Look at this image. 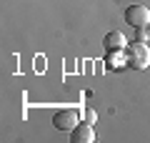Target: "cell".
I'll return each mask as SVG.
<instances>
[{
  "label": "cell",
  "instance_id": "cell-6",
  "mask_svg": "<svg viewBox=\"0 0 150 143\" xmlns=\"http://www.w3.org/2000/svg\"><path fill=\"white\" fill-rule=\"evenodd\" d=\"M108 65H110L112 70H120V65L128 63V55H125V50H108Z\"/></svg>",
  "mask_w": 150,
  "mask_h": 143
},
{
  "label": "cell",
  "instance_id": "cell-8",
  "mask_svg": "<svg viewBox=\"0 0 150 143\" xmlns=\"http://www.w3.org/2000/svg\"><path fill=\"white\" fill-rule=\"evenodd\" d=\"M148 38H150L148 28H135V40H140V43H148Z\"/></svg>",
  "mask_w": 150,
  "mask_h": 143
},
{
  "label": "cell",
  "instance_id": "cell-5",
  "mask_svg": "<svg viewBox=\"0 0 150 143\" xmlns=\"http://www.w3.org/2000/svg\"><path fill=\"white\" fill-rule=\"evenodd\" d=\"M103 45H105L108 50H125V48H128V40H125V35H123V33L112 30V33H108V35H105Z\"/></svg>",
  "mask_w": 150,
  "mask_h": 143
},
{
  "label": "cell",
  "instance_id": "cell-2",
  "mask_svg": "<svg viewBox=\"0 0 150 143\" xmlns=\"http://www.w3.org/2000/svg\"><path fill=\"white\" fill-rule=\"evenodd\" d=\"M80 113L73 111V108H63V111H58L53 116V128H58V131H73L78 123H80Z\"/></svg>",
  "mask_w": 150,
  "mask_h": 143
},
{
  "label": "cell",
  "instance_id": "cell-3",
  "mask_svg": "<svg viewBox=\"0 0 150 143\" xmlns=\"http://www.w3.org/2000/svg\"><path fill=\"white\" fill-rule=\"evenodd\" d=\"M125 23L133 28H148L150 25V8L145 5H130L125 10Z\"/></svg>",
  "mask_w": 150,
  "mask_h": 143
},
{
  "label": "cell",
  "instance_id": "cell-1",
  "mask_svg": "<svg viewBox=\"0 0 150 143\" xmlns=\"http://www.w3.org/2000/svg\"><path fill=\"white\" fill-rule=\"evenodd\" d=\"M125 55H128V65L135 68V70H145L150 65V48H148V43L135 40L133 45L125 48Z\"/></svg>",
  "mask_w": 150,
  "mask_h": 143
},
{
  "label": "cell",
  "instance_id": "cell-9",
  "mask_svg": "<svg viewBox=\"0 0 150 143\" xmlns=\"http://www.w3.org/2000/svg\"><path fill=\"white\" fill-rule=\"evenodd\" d=\"M148 33H150V25H148Z\"/></svg>",
  "mask_w": 150,
  "mask_h": 143
},
{
  "label": "cell",
  "instance_id": "cell-7",
  "mask_svg": "<svg viewBox=\"0 0 150 143\" xmlns=\"http://www.w3.org/2000/svg\"><path fill=\"white\" fill-rule=\"evenodd\" d=\"M80 116H83V121H85V123H90V126H93V123L98 121V113L93 111V108H85V111H83Z\"/></svg>",
  "mask_w": 150,
  "mask_h": 143
},
{
  "label": "cell",
  "instance_id": "cell-4",
  "mask_svg": "<svg viewBox=\"0 0 150 143\" xmlns=\"http://www.w3.org/2000/svg\"><path fill=\"white\" fill-rule=\"evenodd\" d=\"M70 141L73 143H93L95 141V131H93V126L90 123H78V126L70 131Z\"/></svg>",
  "mask_w": 150,
  "mask_h": 143
}]
</instances>
